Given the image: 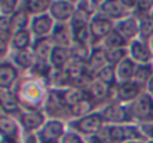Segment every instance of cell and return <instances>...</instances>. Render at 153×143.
Returning a JSON list of instances; mask_svg holds the SVG:
<instances>
[{"label": "cell", "instance_id": "obj_12", "mask_svg": "<svg viewBox=\"0 0 153 143\" xmlns=\"http://www.w3.org/2000/svg\"><path fill=\"white\" fill-rule=\"evenodd\" d=\"M153 76V70L150 66L147 64H143V66H138L135 70H134V79L137 84H144L146 81L149 82Z\"/></svg>", "mask_w": 153, "mask_h": 143}, {"label": "cell", "instance_id": "obj_30", "mask_svg": "<svg viewBox=\"0 0 153 143\" xmlns=\"http://www.w3.org/2000/svg\"><path fill=\"white\" fill-rule=\"evenodd\" d=\"M55 39L59 42V43H62V45H67V42H68V34H67V28L62 25V27H58L56 30H55Z\"/></svg>", "mask_w": 153, "mask_h": 143}, {"label": "cell", "instance_id": "obj_38", "mask_svg": "<svg viewBox=\"0 0 153 143\" xmlns=\"http://www.w3.org/2000/svg\"><path fill=\"white\" fill-rule=\"evenodd\" d=\"M137 6L141 10H149L150 7H153V1H137Z\"/></svg>", "mask_w": 153, "mask_h": 143}, {"label": "cell", "instance_id": "obj_27", "mask_svg": "<svg viewBox=\"0 0 153 143\" xmlns=\"http://www.w3.org/2000/svg\"><path fill=\"white\" fill-rule=\"evenodd\" d=\"M25 22H27V16H25L24 13H15L13 18H12L10 27H12L13 30H16L18 33H21V31H22V27L25 25Z\"/></svg>", "mask_w": 153, "mask_h": 143}, {"label": "cell", "instance_id": "obj_9", "mask_svg": "<svg viewBox=\"0 0 153 143\" xmlns=\"http://www.w3.org/2000/svg\"><path fill=\"white\" fill-rule=\"evenodd\" d=\"M104 118L108 119V121H116V122H119V121H126V119H129V115L126 113L125 109H122V107H119V106H111V107H108V109L105 110Z\"/></svg>", "mask_w": 153, "mask_h": 143}, {"label": "cell", "instance_id": "obj_46", "mask_svg": "<svg viewBox=\"0 0 153 143\" xmlns=\"http://www.w3.org/2000/svg\"><path fill=\"white\" fill-rule=\"evenodd\" d=\"M149 143H153V140H152V142H149Z\"/></svg>", "mask_w": 153, "mask_h": 143}, {"label": "cell", "instance_id": "obj_1", "mask_svg": "<svg viewBox=\"0 0 153 143\" xmlns=\"http://www.w3.org/2000/svg\"><path fill=\"white\" fill-rule=\"evenodd\" d=\"M132 113L141 121L153 122V98L147 94L138 95L132 104Z\"/></svg>", "mask_w": 153, "mask_h": 143}, {"label": "cell", "instance_id": "obj_19", "mask_svg": "<svg viewBox=\"0 0 153 143\" xmlns=\"http://www.w3.org/2000/svg\"><path fill=\"white\" fill-rule=\"evenodd\" d=\"M0 133H3L4 136H7V139H13V137H16V133H18V130H16V127H15V124L9 119V118H0Z\"/></svg>", "mask_w": 153, "mask_h": 143}, {"label": "cell", "instance_id": "obj_47", "mask_svg": "<svg viewBox=\"0 0 153 143\" xmlns=\"http://www.w3.org/2000/svg\"><path fill=\"white\" fill-rule=\"evenodd\" d=\"M46 143H51V142H46Z\"/></svg>", "mask_w": 153, "mask_h": 143}, {"label": "cell", "instance_id": "obj_36", "mask_svg": "<svg viewBox=\"0 0 153 143\" xmlns=\"http://www.w3.org/2000/svg\"><path fill=\"white\" fill-rule=\"evenodd\" d=\"M62 143H82V140L76 134H65L62 137Z\"/></svg>", "mask_w": 153, "mask_h": 143}, {"label": "cell", "instance_id": "obj_8", "mask_svg": "<svg viewBox=\"0 0 153 143\" xmlns=\"http://www.w3.org/2000/svg\"><path fill=\"white\" fill-rule=\"evenodd\" d=\"M110 22L107 19H102V18H95L91 24V31L95 37H102L105 34H108L110 31Z\"/></svg>", "mask_w": 153, "mask_h": 143}, {"label": "cell", "instance_id": "obj_5", "mask_svg": "<svg viewBox=\"0 0 153 143\" xmlns=\"http://www.w3.org/2000/svg\"><path fill=\"white\" fill-rule=\"evenodd\" d=\"M51 12L58 19H67L73 13V6L68 1H55L51 4Z\"/></svg>", "mask_w": 153, "mask_h": 143}, {"label": "cell", "instance_id": "obj_4", "mask_svg": "<svg viewBox=\"0 0 153 143\" xmlns=\"http://www.w3.org/2000/svg\"><path fill=\"white\" fill-rule=\"evenodd\" d=\"M100 125H101V118L98 115H89L77 124V128L83 133H95L98 131Z\"/></svg>", "mask_w": 153, "mask_h": 143}, {"label": "cell", "instance_id": "obj_15", "mask_svg": "<svg viewBox=\"0 0 153 143\" xmlns=\"http://www.w3.org/2000/svg\"><path fill=\"white\" fill-rule=\"evenodd\" d=\"M117 76L120 81H126L134 76V64L129 60H123L117 66Z\"/></svg>", "mask_w": 153, "mask_h": 143}, {"label": "cell", "instance_id": "obj_39", "mask_svg": "<svg viewBox=\"0 0 153 143\" xmlns=\"http://www.w3.org/2000/svg\"><path fill=\"white\" fill-rule=\"evenodd\" d=\"M15 6H16V1H3V9L6 12H10Z\"/></svg>", "mask_w": 153, "mask_h": 143}, {"label": "cell", "instance_id": "obj_14", "mask_svg": "<svg viewBox=\"0 0 153 143\" xmlns=\"http://www.w3.org/2000/svg\"><path fill=\"white\" fill-rule=\"evenodd\" d=\"M0 106L6 112H16V109H18L15 97L7 91H0Z\"/></svg>", "mask_w": 153, "mask_h": 143}, {"label": "cell", "instance_id": "obj_20", "mask_svg": "<svg viewBox=\"0 0 153 143\" xmlns=\"http://www.w3.org/2000/svg\"><path fill=\"white\" fill-rule=\"evenodd\" d=\"M51 60H52V64L55 67L65 66V63L68 61L67 60V51L64 48H53L51 54Z\"/></svg>", "mask_w": 153, "mask_h": 143}, {"label": "cell", "instance_id": "obj_22", "mask_svg": "<svg viewBox=\"0 0 153 143\" xmlns=\"http://www.w3.org/2000/svg\"><path fill=\"white\" fill-rule=\"evenodd\" d=\"M140 33L143 37L153 36V15H147L140 22Z\"/></svg>", "mask_w": 153, "mask_h": 143}, {"label": "cell", "instance_id": "obj_32", "mask_svg": "<svg viewBox=\"0 0 153 143\" xmlns=\"http://www.w3.org/2000/svg\"><path fill=\"white\" fill-rule=\"evenodd\" d=\"M98 76H100L101 82H104V84H113V72H111L110 67H104L102 70H100Z\"/></svg>", "mask_w": 153, "mask_h": 143}, {"label": "cell", "instance_id": "obj_45", "mask_svg": "<svg viewBox=\"0 0 153 143\" xmlns=\"http://www.w3.org/2000/svg\"><path fill=\"white\" fill-rule=\"evenodd\" d=\"M152 48H153V39H152Z\"/></svg>", "mask_w": 153, "mask_h": 143}, {"label": "cell", "instance_id": "obj_2", "mask_svg": "<svg viewBox=\"0 0 153 143\" xmlns=\"http://www.w3.org/2000/svg\"><path fill=\"white\" fill-rule=\"evenodd\" d=\"M108 133V137L114 142H120V140H125V139H140V133L135 130V128H131V127H111L107 130Z\"/></svg>", "mask_w": 153, "mask_h": 143}, {"label": "cell", "instance_id": "obj_7", "mask_svg": "<svg viewBox=\"0 0 153 143\" xmlns=\"http://www.w3.org/2000/svg\"><path fill=\"white\" fill-rule=\"evenodd\" d=\"M15 78H16V72H15V69L12 66H9V64H1L0 66V87L1 88L9 87L13 82Z\"/></svg>", "mask_w": 153, "mask_h": 143}, {"label": "cell", "instance_id": "obj_11", "mask_svg": "<svg viewBox=\"0 0 153 143\" xmlns=\"http://www.w3.org/2000/svg\"><path fill=\"white\" fill-rule=\"evenodd\" d=\"M83 70H85V66L79 58H70L65 63V72L71 78H79L83 73Z\"/></svg>", "mask_w": 153, "mask_h": 143}, {"label": "cell", "instance_id": "obj_44", "mask_svg": "<svg viewBox=\"0 0 153 143\" xmlns=\"http://www.w3.org/2000/svg\"><path fill=\"white\" fill-rule=\"evenodd\" d=\"M128 143H137V142H128Z\"/></svg>", "mask_w": 153, "mask_h": 143}, {"label": "cell", "instance_id": "obj_43", "mask_svg": "<svg viewBox=\"0 0 153 143\" xmlns=\"http://www.w3.org/2000/svg\"><path fill=\"white\" fill-rule=\"evenodd\" d=\"M28 143H34V139H33V137H30V139H28Z\"/></svg>", "mask_w": 153, "mask_h": 143}, {"label": "cell", "instance_id": "obj_13", "mask_svg": "<svg viewBox=\"0 0 153 143\" xmlns=\"http://www.w3.org/2000/svg\"><path fill=\"white\" fill-rule=\"evenodd\" d=\"M119 95L122 100H132L138 95V84L137 82H126L120 87Z\"/></svg>", "mask_w": 153, "mask_h": 143}, {"label": "cell", "instance_id": "obj_24", "mask_svg": "<svg viewBox=\"0 0 153 143\" xmlns=\"http://www.w3.org/2000/svg\"><path fill=\"white\" fill-rule=\"evenodd\" d=\"M105 54L102 52V51H95L94 54H92V57H91V69H94V70H97V69H100L102 70V66H104V63H105Z\"/></svg>", "mask_w": 153, "mask_h": 143}, {"label": "cell", "instance_id": "obj_21", "mask_svg": "<svg viewBox=\"0 0 153 143\" xmlns=\"http://www.w3.org/2000/svg\"><path fill=\"white\" fill-rule=\"evenodd\" d=\"M137 28L138 27H137L134 19H126V21L119 24V31H120V34L123 37H132L137 33Z\"/></svg>", "mask_w": 153, "mask_h": 143}, {"label": "cell", "instance_id": "obj_18", "mask_svg": "<svg viewBox=\"0 0 153 143\" xmlns=\"http://www.w3.org/2000/svg\"><path fill=\"white\" fill-rule=\"evenodd\" d=\"M42 121H43V116H42V113H39V112H30V113L22 115V124H24L27 128H30V130L39 127V125L42 124Z\"/></svg>", "mask_w": 153, "mask_h": 143}, {"label": "cell", "instance_id": "obj_42", "mask_svg": "<svg viewBox=\"0 0 153 143\" xmlns=\"http://www.w3.org/2000/svg\"><path fill=\"white\" fill-rule=\"evenodd\" d=\"M149 133H150V136H152V139H153V125H150V128H149Z\"/></svg>", "mask_w": 153, "mask_h": 143}, {"label": "cell", "instance_id": "obj_23", "mask_svg": "<svg viewBox=\"0 0 153 143\" xmlns=\"http://www.w3.org/2000/svg\"><path fill=\"white\" fill-rule=\"evenodd\" d=\"M120 1H104L101 6V9L111 16H120L122 15V6L119 4Z\"/></svg>", "mask_w": 153, "mask_h": 143}, {"label": "cell", "instance_id": "obj_16", "mask_svg": "<svg viewBox=\"0 0 153 143\" xmlns=\"http://www.w3.org/2000/svg\"><path fill=\"white\" fill-rule=\"evenodd\" d=\"M33 30L34 33L37 34H45L51 30V18L43 15V16H39L33 21Z\"/></svg>", "mask_w": 153, "mask_h": 143}, {"label": "cell", "instance_id": "obj_17", "mask_svg": "<svg viewBox=\"0 0 153 143\" xmlns=\"http://www.w3.org/2000/svg\"><path fill=\"white\" fill-rule=\"evenodd\" d=\"M62 100L68 104V106H76L77 103H80L82 100H85L83 98V93L80 91V90H77V88H71V90H68V91H65L64 94H62Z\"/></svg>", "mask_w": 153, "mask_h": 143}, {"label": "cell", "instance_id": "obj_37", "mask_svg": "<svg viewBox=\"0 0 153 143\" xmlns=\"http://www.w3.org/2000/svg\"><path fill=\"white\" fill-rule=\"evenodd\" d=\"M10 27V22H9V18L6 16H1L0 18V33L3 31H7V28Z\"/></svg>", "mask_w": 153, "mask_h": 143}, {"label": "cell", "instance_id": "obj_10", "mask_svg": "<svg viewBox=\"0 0 153 143\" xmlns=\"http://www.w3.org/2000/svg\"><path fill=\"white\" fill-rule=\"evenodd\" d=\"M22 94H24V101L27 103H30V104H36V103H39L40 101V90H39V87L37 85H34V84H27V85H24V88H22Z\"/></svg>", "mask_w": 153, "mask_h": 143}, {"label": "cell", "instance_id": "obj_6", "mask_svg": "<svg viewBox=\"0 0 153 143\" xmlns=\"http://www.w3.org/2000/svg\"><path fill=\"white\" fill-rule=\"evenodd\" d=\"M62 134V124L58 121H51L46 124V127L42 131V137L45 140H55Z\"/></svg>", "mask_w": 153, "mask_h": 143}, {"label": "cell", "instance_id": "obj_26", "mask_svg": "<svg viewBox=\"0 0 153 143\" xmlns=\"http://www.w3.org/2000/svg\"><path fill=\"white\" fill-rule=\"evenodd\" d=\"M36 54L42 58V60H45L46 57H48V52H49V49H51V43H49V40H46V39H40L37 43H36Z\"/></svg>", "mask_w": 153, "mask_h": 143}, {"label": "cell", "instance_id": "obj_25", "mask_svg": "<svg viewBox=\"0 0 153 143\" xmlns=\"http://www.w3.org/2000/svg\"><path fill=\"white\" fill-rule=\"evenodd\" d=\"M28 42H30L28 33H27V31H21V33H16V34H15L13 46L18 48V49H24V48L28 46Z\"/></svg>", "mask_w": 153, "mask_h": 143}, {"label": "cell", "instance_id": "obj_41", "mask_svg": "<svg viewBox=\"0 0 153 143\" xmlns=\"http://www.w3.org/2000/svg\"><path fill=\"white\" fill-rule=\"evenodd\" d=\"M1 143H15V142H13L12 139H4V140H3Z\"/></svg>", "mask_w": 153, "mask_h": 143}, {"label": "cell", "instance_id": "obj_31", "mask_svg": "<svg viewBox=\"0 0 153 143\" xmlns=\"http://www.w3.org/2000/svg\"><path fill=\"white\" fill-rule=\"evenodd\" d=\"M91 107H92V104H91L88 100H82L80 103H77V104L73 107V113H76V115H82V113L88 112Z\"/></svg>", "mask_w": 153, "mask_h": 143}, {"label": "cell", "instance_id": "obj_34", "mask_svg": "<svg viewBox=\"0 0 153 143\" xmlns=\"http://www.w3.org/2000/svg\"><path fill=\"white\" fill-rule=\"evenodd\" d=\"M123 55H125V51H123V49H114V51H110V52L107 54V58H108V61L116 63V61H119Z\"/></svg>", "mask_w": 153, "mask_h": 143}, {"label": "cell", "instance_id": "obj_35", "mask_svg": "<svg viewBox=\"0 0 153 143\" xmlns=\"http://www.w3.org/2000/svg\"><path fill=\"white\" fill-rule=\"evenodd\" d=\"M16 61H18L22 67H27V66L31 64V55H30L28 52H21V54H18Z\"/></svg>", "mask_w": 153, "mask_h": 143}, {"label": "cell", "instance_id": "obj_40", "mask_svg": "<svg viewBox=\"0 0 153 143\" xmlns=\"http://www.w3.org/2000/svg\"><path fill=\"white\" fill-rule=\"evenodd\" d=\"M147 90H149V95L153 98V76H152V79L147 82Z\"/></svg>", "mask_w": 153, "mask_h": 143}, {"label": "cell", "instance_id": "obj_33", "mask_svg": "<svg viewBox=\"0 0 153 143\" xmlns=\"http://www.w3.org/2000/svg\"><path fill=\"white\" fill-rule=\"evenodd\" d=\"M92 94L95 98H102L105 94V87H104V82H95L92 85Z\"/></svg>", "mask_w": 153, "mask_h": 143}, {"label": "cell", "instance_id": "obj_3", "mask_svg": "<svg viewBox=\"0 0 153 143\" xmlns=\"http://www.w3.org/2000/svg\"><path fill=\"white\" fill-rule=\"evenodd\" d=\"M131 52H132L134 60H137L138 63H143V64H147L150 61V58H152L150 49L146 46L143 42H134L132 48H131Z\"/></svg>", "mask_w": 153, "mask_h": 143}, {"label": "cell", "instance_id": "obj_29", "mask_svg": "<svg viewBox=\"0 0 153 143\" xmlns=\"http://www.w3.org/2000/svg\"><path fill=\"white\" fill-rule=\"evenodd\" d=\"M28 9L31 12H43L45 9L49 7V1H45V0H40V1H28Z\"/></svg>", "mask_w": 153, "mask_h": 143}, {"label": "cell", "instance_id": "obj_28", "mask_svg": "<svg viewBox=\"0 0 153 143\" xmlns=\"http://www.w3.org/2000/svg\"><path fill=\"white\" fill-rule=\"evenodd\" d=\"M123 42L125 40L122 39V36L116 31H110V34H107V39H105V43L108 46H120L123 45Z\"/></svg>", "mask_w": 153, "mask_h": 143}]
</instances>
